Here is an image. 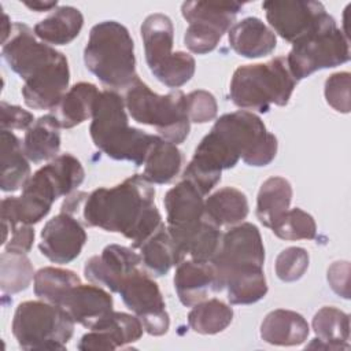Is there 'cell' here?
Wrapping results in <instances>:
<instances>
[{
	"label": "cell",
	"mask_w": 351,
	"mask_h": 351,
	"mask_svg": "<svg viewBox=\"0 0 351 351\" xmlns=\"http://www.w3.org/2000/svg\"><path fill=\"white\" fill-rule=\"evenodd\" d=\"M154 200L152 184L143 174H133L111 188L69 195L62 211L74 215L80 210L85 226L121 233L132 241L133 248H140L162 225Z\"/></svg>",
	"instance_id": "obj_1"
},
{
	"label": "cell",
	"mask_w": 351,
	"mask_h": 351,
	"mask_svg": "<svg viewBox=\"0 0 351 351\" xmlns=\"http://www.w3.org/2000/svg\"><path fill=\"white\" fill-rule=\"evenodd\" d=\"M89 134L93 144L114 160H128L136 166L144 165L158 136L129 126L125 100L115 90L99 93Z\"/></svg>",
	"instance_id": "obj_2"
},
{
	"label": "cell",
	"mask_w": 351,
	"mask_h": 351,
	"mask_svg": "<svg viewBox=\"0 0 351 351\" xmlns=\"http://www.w3.org/2000/svg\"><path fill=\"white\" fill-rule=\"evenodd\" d=\"M86 69L110 90H126L137 78L134 43L117 21L96 23L84 49Z\"/></svg>",
	"instance_id": "obj_3"
},
{
	"label": "cell",
	"mask_w": 351,
	"mask_h": 351,
	"mask_svg": "<svg viewBox=\"0 0 351 351\" xmlns=\"http://www.w3.org/2000/svg\"><path fill=\"white\" fill-rule=\"evenodd\" d=\"M296 86L285 56L266 63L244 64L234 70L229 97L240 108L267 112L271 104L287 106Z\"/></svg>",
	"instance_id": "obj_4"
},
{
	"label": "cell",
	"mask_w": 351,
	"mask_h": 351,
	"mask_svg": "<svg viewBox=\"0 0 351 351\" xmlns=\"http://www.w3.org/2000/svg\"><path fill=\"white\" fill-rule=\"evenodd\" d=\"M123 100L130 117L138 123L154 126L162 138L178 145L188 137L191 121L184 92L176 89L158 95L137 78L125 90Z\"/></svg>",
	"instance_id": "obj_5"
},
{
	"label": "cell",
	"mask_w": 351,
	"mask_h": 351,
	"mask_svg": "<svg viewBox=\"0 0 351 351\" xmlns=\"http://www.w3.org/2000/svg\"><path fill=\"white\" fill-rule=\"evenodd\" d=\"M74 321L60 306L45 300L22 302L12 318V335L22 350H66Z\"/></svg>",
	"instance_id": "obj_6"
},
{
	"label": "cell",
	"mask_w": 351,
	"mask_h": 351,
	"mask_svg": "<svg viewBox=\"0 0 351 351\" xmlns=\"http://www.w3.org/2000/svg\"><path fill=\"white\" fill-rule=\"evenodd\" d=\"M145 62L152 75L169 88L185 85L195 74L196 62L188 52H173L174 27L171 19L160 12L148 15L141 25Z\"/></svg>",
	"instance_id": "obj_7"
},
{
	"label": "cell",
	"mask_w": 351,
	"mask_h": 351,
	"mask_svg": "<svg viewBox=\"0 0 351 351\" xmlns=\"http://www.w3.org/2000/svg\"><path fill=\"white\" fill-rule=\"evenodd\" d=\"M229 149L248 166H267L277 154V137L263 121L247 110L221 115L211 128Z\"/></svg>",
	"instance_id": "obj_8"
},
{
	"label": "cell",
	"mask_w": 351,
	"mask_h": 351,
	"mask_svg": "<svg viewBox=\"0 0 351 351\" xmlns=\"http://www.w3.org/2000/svg\"><path fill=\"white\" fill-rule=\"evenodd\" d=\"M287 64L298 81L322 69H332L350 60V38L330 15L319 27L292 44Z\"/></svg>",
	"instance_id": "obj_9"
},
{
	"label": "cell",
	"mask_w": 351,
	"mask_h": 351,
	"mask_svg": "<svg viewBox=\"0 0 351 351\" xmlns=\"http://www.w3.org/2000/svg\"><path fill=\"white\" fill-rule=\"evenodd\" d=\"M125 306L132 310L151 336H163L170 326V317L158 284L141 267L123 278L119 285Z\"/></svg>",
	"instance_id": "obj_10"
},
{
	"label": "cell",
	"mask_w": 351,
	"mask_h": 351,
	"mask_svg": "<svg viewBox=\"0 0 351 351\" xmlns=\"http://www.w3.org/2000/svg\"><path fill=\"white\" fill-rule=\"evenodd\" d=\"M262 8L270 27L291 44L314 32L330 16L322 3L311 0H270Z\"/></svg>",
	"instance_id": "obj_11"
},
{
	"label": "cell",
	"mask_w": 351,
	"mask_h": 351,
	"mask_svg": "<svg viewBox=\"0 0 351 351\" xmlns=\"http://www.w3.org/2000/svg\"><path fill=\"white\" fill-rule=\"evenodd\" d=\"M1 55L10 69L26 81L56 60L62 52L38 41L34 30L25 23H14L10 38L3 44Z\"/></svg>",
	"instance_id": "obj_12"
},
{
	"label": "cell",
	"mask_w": 351,
	"mask_h": 351,
	"mask_svg": "<svg viewBox=\"0 0 351 351\" xmlns=\"http://www.w3.org/2000/svg\"><path fill=\"white\" fill-rule=\"evenodd\" d=\"M211 263L214 265L221 282L223 274L233 269L248 265L263 266L265 247L259 229L251 222H241L232 226L222 234L219 250Z\"/></svg>",
	"instance_id": "obj_13"
},
{
	"label": "cell",
	"mask_w": 351,
	"mask_h": 351,
	"mask_svg": "<svg viewBox=\"0 0 351 351\" xmlns=\"http://www.w3.org/2000/svg\"><path fill=\"white\" fill-rule=\"evenodd\" d=\"M86 240L82 223L74 215L62 211L44 225L38 248L48 261L66 265L78 258Z\"/></svg>",
	"instance_id": "obj_14"
},
{
	"label": "cell",
	"mask_w": 351,
	"mask_h": 351,
	"mask_svg": "<svg viewBox=\"0 0 351 351\" xmlns=\"http://www.w3.org/2000/svg\"><path fill=\"white\" fill-rule=\"evenodd\" d=\"M143 265L140 254L132 248L110 244L103 248L100 255H95L85 262V278L96 285H103L111 292L119 289L125 277L140 269Z\"/></svg>",
	"instance_id": "obj_15"
},
{
	"label": "cell",
	"mask_w": 351,
	"mask_h": 351,
	"mask_svg": "<svg viewBox=\"0 0 351 351\" xmlns=\"http://www.w3.org/2000/svg\"><path fill=\"white\" fill-rule=\"evenodd\" d=\"M203 193L188 180L170 188L163 199L166 208V226L173 239L195 229L204 218Z\"/></svg>",
	"instance_id": "obj_16"
},
{
	"label": "cell",
	"mask_w": 351,
	"mask_h": 351,
	"mask_svg": "<svg viewBox=\"0 0 351 351\" xmlns=\"http://www.w3.org/2000/svg\"><path fill=\"white\" fill-rule=\"evenodd\" d=\"M143 330V324L136 315L112 310L81 337L77 348L81 351H112L140 340Z\"/></svg>",
	"instance_id": "obj_17"
},
{
	"label": "cell",
	"mask_w": 351,
	"mask_h": 351,
	"mask_svg": "<svg viewBox=\"0 0 351 351\" xmlns=\"http://www.w3.org/2000/svg\"><path fill=\"white\" fill-rule=\"evenodd\" d=\"M70 81V69L62 53L34 77L25 81L22 88L23 101L33 110H53L64 93Z\"/></svg>",
	"instance_id": "obj_18"
},
{
	"label": "cell",
	"mask_w": 351,
	"mask_h": 351,
	"mask_svg": "<svg viewBox=\"0 0 351 351\" xmlns=\"http://www.w3.org/2000/svg\"><path fill=\"white\" fill-rule=\"evenodd\" d=\"M174 289L180 302L186 307H192L206 300L211 292H221L223 287L211 262L189 259L177 265Z\"/></svg>",
	"instance_id": "obj_19"
},
{
	"label": "cell",
	"mask_w": 351,
	"mask_h": 351,
	"mask_svg": "<svg viewBox=\"0 0 351 351\" xmlns=\"http://www.w3.org/2000/svg\"><path fill=\"white\" fill-rule=\"evenodd\" d=\"M75 324L93 328L103 317L112 311V296L96 284H77L71 287L58 303Z\"/></svg>",
	"instance_id": "obj_20"
},
{
	"label": "cell",
	"mask_w": 351,
	"mask_h": 351,
	"mask_svg": "<svg viewBox=\"0 0 351 351\" xmlns=\"http://www.w3.org/2000/svg\"><path fill=\"white\" fill-rule=\"evenodd\" d=\"M232 49L248 59L270 55L277 45L274 32L259 18L248 16L234 23L228 33Z\"/></svg>",
	"instance_id": "obj_21"
},
{
	"label": "cell",
	"mask_w": 351,
	"mask_h": 351,
	"mask_svg": "<svg viewBox=\"0 0 351 351\" xmlns=\"http://www.w3.org/2000/svg\"><path fill=\"white\" fill-rule=\"evenodd\" d=\"M308 333L304 317L292 310H273L261 324V339L271 346H299L307 340Z\"/></svg>",
	"instance_id": "obj_22"
},
{
	"label": "cell",
	"mask_w": 351,
	"mask_h": 351,
	"mask_svg": "<svg viewBox=\"0 0 351 351\" xmlns=\"http://www.w3.org/2000/svg\"><path fill=\"white\" fill-rule=\"evenodd\" d=\"M23 151L33 163L52 160L60 151V125L53 114L40 117L26 130Z\"/></svg>",
	"instance_id": "obj_23"
},
{
	"label": "cell",
	"mask_w": 351,
	"mask_h": 351,
	"mask_svg": "<svg viewBox=\"0 0 351 351\" xmlns=\"http://www.w3.org/2000/svg\"><path fill=\"white\" fill-rule=\"evenodd\" d=\"M315 339L308 348L347 350L350 348V317L347 313L333 306L319 308L313 317Z\"/></svg>",
	"instance_id": "obj_24"
},
{
	"label": "cell",
	"mask_w": 351,
	"mask_h": 351,
	"mask_svg": "<svg viewBox=\"0 0 351 351\" xmlns=\"http://www.w3.org/2000/svg\"><path fill=\"white\" fill-rule=\"evenodd\" d=\"M230 304H252L267 293V282L263 266L248 265L233 269L222 277Z\"/></svg>",
	"instance_id": "obj_25"
},
{
	"label": "cell",
	"mask_w": 351,
	"mask_h": 351,
	"mask_svg": "<svg viewBox=\"0 0 351 351\" xmlns=\"http://www.w3.org/2000/svg\"><path fill=\"white\" fill-rule=\"evenodd\" d=\"M99 93L100 92L95 84L78 82L64 93L51 114L56 117L60 128L71 129L81 125L88 118H92Z\"/></svg>",
	"instance_id": "obj_26"
},
{
	"label": "cell",
	"mask_w": 351,
	"mask_h": 351,
	"mask_svg": "<svg viewBox=\"0 0 351 351\" xmlns=\"http://www.w3.org/2000/svg\"><path fill=\"white\" fill-rule=\"evenodd\" d=\"M1 180L3 192H15L32 177L29 159L21 140L10 130H1Z\"/></svg>",
	"instance_id": "obj_27"
},
{
	"label": "cell",
	"mask_w": 351,
	"mask_h": 351,
	"mask_svg": "<svg viewBox=\"0 0 351 351\" xmlns=\"http://www.w3.org/2000/svg\"><path fill=\"white\" fill-rule=\"evenodd\" d=\"M84 26L81 11L71 5H60L34 26V34L48 45H66L71 43Z\"/></svg>",
	"instance_id": "obj_28"
},
{
	"label": "cell",
	"mask_w": 351,
	"mask_h": 351,
	"mask_svg": "<svg viewBox=\"0 0 351 351\" xmlns=\"http://www.w3.org/2000/svg\"><path fill=\"white\" fill-rule=\"evenodd\" d=\"M248 208L247 196L233 186L221 188L204 200V215L218 228L241 223L248 215Z\"/></svg>",
	"instance_id": "obj_29"
},
{
	"label": "cell",
	"mask_w": 351,
	"mask_h": 351,
	"mask_svg": "<svg viewBox=\"0 0 351 351\" xmlns=\"http://www.w3.org/2000/svg\"><path fill=\"white\" fill-rule=\"evenodd\" d=\"M292 195V185L287 178L273 176L265 180L256 197V217L259 222L271 229L289 210Z\"/></svg>",
	"instance_id": "obj_30"
},
{
	"label": "cell",
	"mask_w": 351,
	"mask_h": 351,
	"mask_svg": "<svg viewBox=\"0 0 351 351\" xmlns=\"http://www.w3.org/2000/svg\"><path fill=\"white\" fill-rule=\"evenodd\" d=\"M143 266L155 277L166 276L170 269L184 261L180 250L171 239L167 226L160 228L140 247Z\"/></svg>",
	"instance_id": "obj_31"
},
{
	"label": "cell",
	"mask_w": 351,
	"mask_h": 351,
	"mask_svg": "<svg viewBox=\"0 0 351 351\" xmlns=\"http://www.w3.org/2000/svg\"><path fill=\"white\" fill-rule=\"evenodd\" d=\"M241 8L243 4L236 1H185L181 5V14L189 25H204L223 34L233 26L234 18Z\"/></svg>",
	"instance_id": "obj_32"
},
{
	"label": "cell",
	"mask_w": 351,
	"mask_h": 351,
	"mask_svg": "<svg viewBox=\"0 0 351 351\" xmlns=\"http://www.w3.org/2000/svg\"><path fill=\"white\" fill-rule=\"evenodd\" d=\"M184 155L176 144L158 136L144 162L143 176L151 184H169L180 173Z\"/></svg>",
	"instance_id": "obj_33"
},
{
	"label": "cell",
	"mask_w": 351,
	"mask_h": 351,
	"mask_svg": "<svg viewBox=\"0 0 351 351\" xmlns=\"http://www.w3.org/2000/svg\"><path fill=\"white\" fill-rule=\"evenodd\" d=\"M221 239L219 228L204 218L195 229L173 240L182 258L188 255L197 262H211L219 250Z\"/></svg>",
	"instance_id": "obj_34"
},
{
	"label": "cell",
	"mask_w": 351,
	"mask_h": 351,
	"mask_svg": "<svg viewBox=\"0 0 351 351\" xmlns=\"http://www.w3.org/2000/svg\"><path fill=\"white\" fill-rule=\"evenodd\" d=\"M232 321V307L215 298L192 306L188 314L189 328L199 335H217L223 332Z\"/></svg>",
	"instance_id": "obj_35"
},
{
	"label": "cell",
	"mask_w": 351,
	"mask_h": 351,
	"mask_svg": "<svg viewBox=\"0 0 351 351\" xmlns=\"http://www.w3.org/2000/svg\"><path fill=\"white\" fill-rule=\"evenodd\" d=\"M81 278L77 273L60 267H43L34 274L33 288L37 298L41 300L58 304L63 295L74 285L80 284Z\"/></svg>",
	"instance_id": "obj_36"
},
{
	"label": "cell",
	"mask_w": 351,
	"mask_h": 351,
	"mask_svg": "<svg viewBox=\"0 0 351 351\" xmlns=\"http://www.w3.org/2000/svg\"><path fill=\"white\" fill-rule=\"evenodd\" d=\"M34 269L26 254L7 252L0 255V288L3 293H18L34 280Z\"/></svg>",
	"instance_id": "obj_37"
},
{
	"label": "cell",
	"mask_w": 351,
	"mask_h": 351,
	"mask_svg": "<svg viewBox=\"0 0 351 351\" xmlns=\"http://www.w3.org/2000/svg\"><path fill=\"white\" fill-rule=\"evenodd\" d=\"M60 196H69L85 178L81 162L71 154H62L44 166Z\"/></svg>",
	"instance_id": "obj_38"
},
{
	"label": "cell",
	"mask_w": 351,
	"mask_h": 351,
	"mask_svg": "<svg viewBox=\"0 0 351 351\" xmlns=\"http://www.w3.org/2000/svg\"><path fill=\"white\" fill-rule=\"evenodd\" d=\"M273 233L282 240H313L317 236L314 218L302 208H289L271 228Z\"/></svg>",
	"instance_id": "obj_39"
},
{
	"label": "cell",
	"mask_w": 351,
	"mask_h": 351,
	"mask_svg": "<svg viewBox=\"0 0 351 351\" xmlns=\"http://www.w3.org/2000/svg\"><path fill=\"white\" fill-rule=\"evenodd\" d=\"M310 256L302 247H288L282 250L274 263L277 277L284 282H293L300 280L308 269Z\"/></svg>",
	"instance_id": "obj_40"
},
{
	"label": "cell",
	"mask_w": 351,
	"mask_h": 351,
	"mask_svg": "<svg viewBox=\"0 0 351 351\" xmlns=\"http://www.w3.org/2000/svg\"><path fill=\"white\" fill-rule=\"evenodd\" d=\"M351 74L348 71H339L329 75L325 81L326 103L337 112L348 114L351 110Z\"/></svg>",
	"instance_id": "obj_41"
},
{
	"label": "cell",
	"mask_w": 351,
	"mask_h": 351,
	"mask_svg": "<svg viewBox=\"0 0 351 351\" xmlns=\"http://www.w3.org/2000/svg\"><path fill=\"white\" fill-rule=\"evenodd\" d=\"M222 36L223 34L221 32L213 27L192 23V25H188L185 30L184 44L191 52L197 55H204L217 48Z\"/></svg>",
	"instance_id": "obj_42"
},
{
	"label": "cell",
	"mask_w": 351,
	"mask_h": 351,
	"mask_svg": "<svg viewBox=\"0 0 351 351\" xmlns=\"http://www.w3.org/2000/svg\"><path fill=\"white\" fill-rule=\"evenodd\" d=\"M186 112L189 121L195 123H206L213 121L218 112V104L214 95L202 89L188 93Z\"/></svg>",
	"instance_id": "obj_43"
},
{
	"label": "cell",
	"mask_w": 351,
	"mask_h": 351,
	"mask_svg": "<svg viewBox=\"0 0 351 351\" xmlns=\"http://www.w3.org/2000/svg\"><path fill=\"white\" fill-rule=\"evenodd\" d=\"M0 112H1V130H12V129H29L33 122L34 117L27 110H23L19 106H12L5 101L0 103Z\"/></svg>",
	"instance_id": "obj_44"
},
{
	"label": "cell",
	"mask_w": 351,
	"mask_h": 351,
	"mask_svg": "<svg viewBox=\"0 0 351 351\" xmlns=\"http://www.w3.org/2000/svg\"><path fill=\"white\" fill-rule=\"evenodd\" d=\"M328 282L339 296L350 299V262H333L328 269Z\"/></svg>",
	"instance_id": "obj_45"
},
{
	"label": "cell",
	"mask_w": 351,
	"mask_h": 351,
	"mask_svg": "<svg viewBox=\"0 0 351 351\" xmlns=\"http://www.w3.org/2000/svg\"><path fill=\"white\" fill-rule=\"evenodd\" d=\"M34 241V229L32 225L21 223L11 232V237L7 240L5 251L7 252H18V254H27Z\"/></svg>",
	"instance_id": "obj_46"
},
{
	"label": "cell",
	"mask_w": 351,
	"mask_h": 351,
	"mask_svg": "<svg viewBox=\"0 0 351 351\" xmlns=\"http://www.w3.org/2000/svg\"><path fill=\"white\" fill-rule=\"evenodd\" d=\"M27 8H30L32 11H36V12H44V11H51V10H56L58 8V1H40V0H36V1H25L23 3Z\"/></svg>",
	"instance_id": "obj_47"
},
{
	"label": "cell",
	"mask_w": 351,
	"mask_h": 351,
	"mask_svg": "<svg viewBox=\"0 0 351 351\" xmlns=\"http://www.w3.org/2000/svg\"><path fill=\"white\" fill-rule=\"evenodd\" d=\"M12 26H14V25H11V22H10L7 14H3V23H1V33H3V34H1V43H3V44L10 38L11 32H12Z\"/></svg>",
	"instance_id": "obj_48"
}]
</instances>
